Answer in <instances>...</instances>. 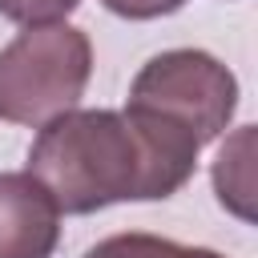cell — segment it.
Segmentation results:
<instances>
[{"mask_svg":"<svg viewBox=\"0 0 258 258\" xmlns=\"http://www.w3.org/2000/svg\"><path fill=\"white\" fill-rule=\"evenodd\" d=\"M28 173L64 214L157 198L137 129L113 109H69L52 117L28 149Z\"/></svg>","mask_w":258,"mask_h":258,"instance_id":"1","label":"cell"},{"mask_svg":"<svg viewBox=\"0 0 258 258\" xmlns=\"http://www.w3.org/2000/svg\"><path fill=\"white\" fill-rule=\"evenodd\" d=\"M93 52L81 28L36 24L0 52V121L48 125L69 113L89 85Z\"/></svg>","mask_w":258,"mask_h":258,"instance_id":"2","label":"cell"},{"mask_svg":"<svg viewBox=\"0 0 258 258\" xmlns=\"http://www.w3.org/2000/svg\"><path fill=\"white\" fill-rule=\"evenodd\" d=\"M234 105H238L234 73L198 48H173V52L153 56L129 89V109L157 113L189 129L202 145L214 141L230 125Z\"/></svg>","mask_w":258,"mask_h":258,"instance_id":"3","label":"cell"},{"mask_svg":"<svg viewBox=\"0 0 258 258\" xmlns=\"http://www.w3.org/2000/svg\"><path fill=\"white\" fill-rule=\"evenodd\" d=\"M60 210L32 173H0V258H48Z\"/></svg>","mask_w":258,"mask_h":258,"instance_id":"4","label":"cell"},{"mask_svg":"<svg viewBox=\"0 0 258 258\" xmlns=\"http://www.w3.org/2000/svg\"><path fill=\"white\" fill-rule=\"evenodd\" d=\"M250 153H254V129H238L234 141L222 145L218 161H214V185H218V198L222 206H230L238 218H250L254 214V165H250Z\"/></svg>","mask_w":258,"mask_h":258,"instance_id":"5","label":"cell"},{"mask_svg":"<svg viewBox=\"0 0 258 258\" xmlns=\"http://www.w3.org/2000/svg\"><path fill=\"white\" fill-rule=\"evenodd\" d=\"M85 258H222V254L202 250V246H177V242L153 238V234H113V238L97 242Z\"/></svg>","mask_w":258,"mask_h":258,"instance_id":"6","label":"cell"},{"mask_svg":"<svg viewBox=\"0 0 258 258\" xmlns=\"http://www.w3.org/2000/svg\"><path fill=\"white\" fill-rule=\"evenodd\" d=\"M81 0H0V12L16 24H60V16H69Z\"/></svg>","mask_w":258,"mask_h":258,"instance_id":"7","label":"cell"},{"mask_svg":"<svg viewBox=\"0 0 258 258\" xmlns=\"http://www.w3.org/2000/svg\"><path fill=\"white\" fill-rule=\"evenodd\" d=\"M101 4L117 16H129V20H153V16L177 12L185 0H101Z\"/></svg>","mask_w":258,"mask_h":258,"instance_id":"8","label":"cell"}]
</instances>
